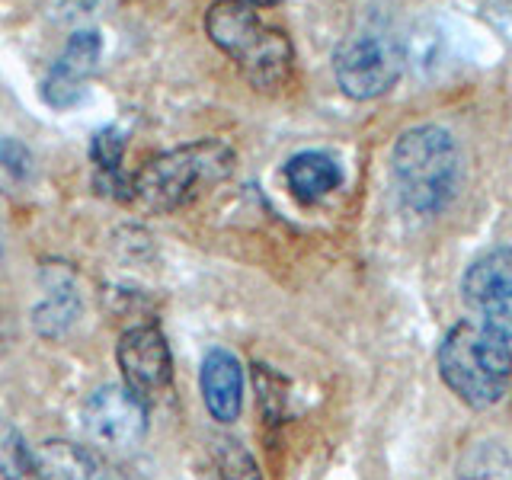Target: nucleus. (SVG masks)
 Segmentation results:
<instances>
[{
	"instance_id": "obj_1",
	"label": "nucleus",
	"mask_w": 512,
	"mask_h": 480,
	"mask_svg": "<svg viewBox=\"0 0 512 480\" xmlns=\"http://www.w3.org/2000/svg\"><path fill=\"white\" fill-rule=\"evenodd\" d=\"M234 148L228 141L202 138L151 157L132 176V202L148 215H170L202 199L208 189L234 173Z\"/></svg>"
},
{
	"instance_id": "obj_2",
	"label": "nucleus",
	"mask_w": 512,
	"mask_h": 480,
	"mask_svg": "<svg viewBox=\"0 0 512 480\" xmlns=\"http://www.w3.org/2000/svg\"><path fill=\"white\" fill-rule=\"evenodd\" d=\"M436 368L464 407L490 410L512 388V343L480 320H458L436 349Z\"/></svg>"
},
{
	"instance_id": "obj_3",
	"label": "nucleus",
	"mask_w": 512,
	"mask_h": 480,
	"mask_svg": "<svg viewBox=\"0 0 512 480\" xmlns=\"http://www.w3.org/2000/svg\"><path fill=\"white\" fill-rule=\"evenodd\" d=\"M391 173L397 196L413 215H442L461 189V151L455 135L442 125L407 128L394 141Z\"/></svg>"
},
{
	"instance_id": "obj_4",
	"label": "nucleus",
	"mask_w": 512,
	"mask_h": 480,
	"mask_svg": "<svg viewBox=\"0 0 512 480\" xmlns=\"http://www.w3.org/2000/svg\"><path fill=\"white\" fill-rule=\"evenodd\" d=\"M205 32L237 64L253 90L276 93L292 80V39L285 36V29L263 23L253 7L234 4V0H218L205 13Z\"/></svg>"
},
{
	"instance_id": "obj_5",
	"label": "nucleus",
	"mask_w": 512,
	"mask_h": 480,
	"mask_svg": "<svg viewBox=\"0 0 512 480\" xmlns=\"http://www.w3.org/2000/svg\"><path fill=\"white\" fill-rule=\"evenodd\" d=\"M407 68V48L391 23L365 20L340 39L333 52V77L349 100H378Z\"/></svg>"
},
{
	"instance_id": "obj_6",
	"label": "nucleus",
	"mask_w": 512,
	"mask_h": 480,
	"mask_svg": "<svg viewBox=\"0 0 512 480\" xmlns=\"http://www.w3.org/2000/svg\"><path fill=\"white\" fill-rule=\"evenodd\" d=\"M84 436L109 455H128L148 436V404L125 384H103L80 407Z\"/></svg>"
},
{
	"instance_id": "obj_7",
	"label": "nucleus",
	"mask_w": 512,
	"mask_h": 480,
	"mask_svg": "<svg viewBox=\"0 0 512 480\" xmlns=\"http://www.w3.org/2000/svg\"><path fill=\"white\" fill-rule=\"evenodd\" d=\"M122 384L144 404H154L173 388V352L157 324L128 327L116 343Z\"/></svg>"
},
{
	"instance_id": "obj_8",
	"label": "nucleus",
	"mask_w": 512,
	"mask_h": 480,
	"mask_svg": "<svg viewBox=\"0 0 512 480\" xmlns=\"http://www.w3.org/2000/svg\"><path fill=\"white\" fill-rule=\"evenodd\" d=\"M461 301L484 327L512 343V247H496L464 269Z\"/></svg>"
},
{
	"instance_id": "obj_9",
	"label": "nucleus",
	"mask_w": 512,
	"mask_h": 480,
	"mask_svg": "<svg viewBox=\"0 0 512 480\" xmlns=\"http://www.w3.org/2000/svg\"><path fill=\"white\" fill-rule=\"evenodd\" d=\"M103 55V36L100 29H77L71 32L68 45L61 48V55L48 68L42 80V100L52 109H74L84 103L87 80L96 71Z\"/></svg>"
},
{
	"instance_id": "obj_10",
	"label": "nucleus",
	"mask_w": 512,
	"mask_h": 480,
	"mask_svg": "<svg viewBox=\"0 0 512 480\" xmlns=\"http://www.w3.org/2000/svg\"><path fill=\"white\" fill-rule=\"evenodd\" d=\"M199 391L215 423L231 426L244 413V365L231 349L215 346L199 365Z\"/></svg>"
},
{
	"instance_id": "obj_11",
	"label": "nucleus",
	"mask_w": 512,
	"mask_h": 480,
	"mask_svg": "<svg viewBox=\"0 0 512 480\" xmlns=\"http://www.w3.org/2000/svg\"><path fill=\"white\" fill-rule=\"evenodd\" d=\"M32 477L36 480H96L100 461L90 448L71 439H48L32 448Z\"/></svg>"
},
{
	"instance_id": "obj_12",
	"label": "nucleus",
	"mask_w": 512,
	"mask_h": 480,
	"mask_svg": "<svg viewBox=\"0 0 512 480\" xmlns=\"http://www.w3.org/2000/svg\"><path fill=\"white\" fill-rule=\"evenodd\" d=\"M285 183L298 202L314 205L343 183V170L324 151H301L285 164Z\"/></svg>"
},
{
	"instance_id": "obj_13",
	"label": "nucleus",
	"mask_w": 512,
	"mask_h": 480,
	"mask_svg": "<svg viewBox=\"0 0 512 480\" xmlns=\"http://www.w3.org/2000/svg\"><path fill=\"white\" fill-rule=\"evenodd\" d=\"M77 317H80L77 288L68 282H55V285H48V295L42 298V304H36V311H32V330L45 336V340H58V336H64L74 327Z\"/></svg>"
},
{
	"instance_id": "obj_14",
	"label": "nucleus",
	"mask_w": 512,
	"mask_h": 480,
	"mask_svg": "<svg viewBox=\"0 0 512 480\" xmlns=\"http://www.w3.org/2000/svg\"><path fill=\"white\" fill-rule=\"evenodd\" d=\"M208 468H212V480H263L256 458L231 436L208 442Z\"/></svg>"
},
{
	"instance_id": "obj_15",
	"label": "nucleus",
	"mask_w": 512,
	"mask_h": 480,
	"mask_svg": "<svg viewBox=\"0 0 512 480\" xmlns=\"http://www.w3.org/2000/svg\"><path fill=\"white\" fill-rule=\"evenodd\" d=\"M458 480H512V455L500 442H474L458 461Z\"/></svg>"
},
{
	"instance_id": "obj_16",
	"label": "nucleus",
	"mask_w": 512,
	"mask_h": 480,
	"mask_svg": "<svg viewBox=\"0 0 512 480\" xmlns=\"http://www.w3.org/2000/svg\"><path fill=\"white\" fill-rule=\"evenodd\" d=\"M0 477L29 480L32 477V448L13 423L0 420Z\"/></svg>"
},
{
	"instance_id": "obj_17",
	"label": "nucleus",
	"mask_w": 512,
	"mask_h": 480,
	"mask_svg": "<svg viewBox=\"0 0 512 480\" xmlns=\"http://www.w3.org/2000/svg\"><path fill=\"white\" fill-rule=\"evenodd\" d=\"M36 160L29 148L16 138H0V192H13L32 180Z\"/></svg>"
},
{
	"instance_id": "obj_18",
	"label": "nucleus",
	"mask_w": 512,
	"mask_h": 480,
	"mask_svg": "<svg viewBox=\"0 0 512 480\" xmlns=\"http://www.w3.org/2000/svg\"><path fill=\"white\" fill-rule=\"evenodd\" d=\"M122 157H125L122 128L106 125L90 138V160H93L100 173H122Z\"/></svg>"
},
{
	"instance_id": "obj_19",
	"label": "nucleus",
	"mask_w": 512,
	"mask_h": 480,
	"mask_svg": "<svg viewBox=\"0 0 512 480\" xmlns=\"http://www.w3.org/2000/svg\"><path fill=\"white\" fill-rule=\"evenodd\" d=\"M253 388H256V400H260L266 423L279 420L285 407V378L279 372H272L269 365H253Z\"/></svg>"
},
{
	"instance_id": "obj_20",
	"label": "nucleus",
	"mask_w": 512,
	"mask_h": 480,
	"mask_svg": "<svg viewBox=\"0 0 512 480\" xmlns=\"http://www.w3.org/2000/svg\"><path fill=\"white\" fill-rule=\"evenodd\" d=\"M490 20H512V0H480Z\"/></svg>"
},
{
	"instance_id": "obj_21",
	"label": "nucleus",
	"mask_w": 512,
	"mask_h": 480,
	"mask_svg": "<svg viewBox=\"0 0 512 480\" xmlns=\"http://www.w3.org/2000/svg\"><path fill=\"white\" fill-rule=\"evenodd\" d=\"M234 4H244V7H272V4H279V0H234Z\"/></svg>"
}]
</instances>
